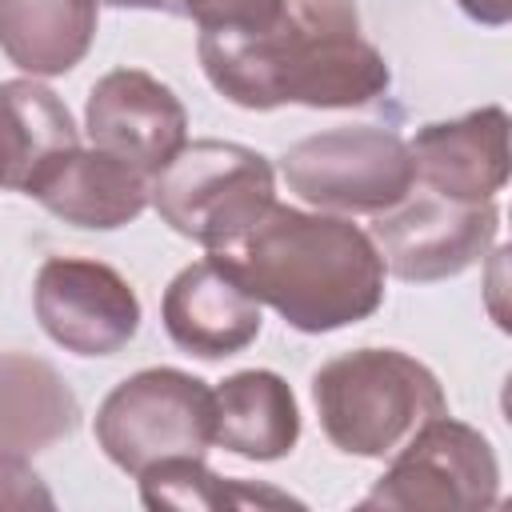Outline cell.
<instances>
[{
  "mask_svg": "<svg viewBox=\"0 0 512 512\" xmlns=\"http://www.w3.org/2000/svg\"><path fill=\"white\" fill-rule=\"evenodd\" d=\"M96 40V0H0V52L28 76L72 72Z\"/></svg>",
  "mask_w": 512,
  "mask_h": 512,
  "instance_id": "cell-16",
  "label": "cell"
},
{
  "mask_svg": "<svg viewBox=\"0 0 512 512\" xmlns=\"http://www.w3.org/2000/svg\"><path fill=\"white\" fill-rule=\"evenodd\" d=\"M500 500V460L472 424L448 412L424 420L400 448L392 468L372 484L360 508L388 512H476Z\"/></svg>",
  "mask_w": 512,
  "mask_h": 512,
  "instance_id": "cell-7",
  "label": "cell"
},
{
  "mask_svg": "<svg viewBox=\"0 0 512 512\" xmlns=\"http://www.w3.org/2000/svg\"><path fill=\"white\" fill-rule=\"evenodd\" d=\"M40 200L56 220L72 228H124L148 208V176L132 164L100 152V148H68L60 152L32 184L28 192Z\"/></svg>",
  "mask_w": 512,
  "mask_h": 512,
  "instance_id": "cell-13",
  "label": "cell"
},
{
  "mask_svg": "<svg viewBox=\"0 0 512 512\" xmlns=\"http://www.w3.org/2000/svg\"><path fill=\"white\" fill-rule=\"evenodd\" d=\"M212 88L240 108H364L388 92L384 56L360 36L352 0H284L276 24L244 36L200 32Z\"/></svg>",
  "mask_w": 512,
  "mask_h": 512,
  "instance_id": "cell-1",
  "label": "cell"
},
{
  "mask_svg": "<svg viewBox=\"0 0 512 512\" xmlns=\"http://www.w3.org/2000/svg\"><path fill=\"white\" fill-rule=\"evenodd\" d=\"M220 256L260 304L308 336L368 320L384 304V260L344 216L272 204Z\"/></svg>",
  "mask_w": 512,
  "mask_h": 512,
  "instance_id": "cell-2",
  "label": "cell"
},
{
  "mask_svg": "<svg viewBox=\"0 0 512 512\" xmlns=\"http://www.w3.org/2000/svg\"><path fill=\"white\" fill-rule=\"evenodd\" d=\"M160 316H164L168 336L200 360L244 352L260 336V324H264L260 300L248 292L240 272L220 252L172 276V284L164 288Z\"/></svg>",
  "mask_w": 512,
  "mask_h": 512,
  "instance_id": "cell-11",
  "label": "cell"
},
{
  "mask_svg": "<svg viewBox=\"0 0 512 512\" xmlns=\"http://www.w3.org/2000/svg\"><path fill=\"white\" fill-rule=\"evenodd\" d=\"M76 144L72 112L52 88L36 76L0 84V188L28 192V184Z\"/></svg>",
  "mask_w": 512,
  "mask_h": 512,
  "instance_id": "cell-17",
  "label": "cell"
},
{
  "mask_svg": "<svg viewBox=\"0 0 512 512\" xmlns=\"http://www.w3.org/2000/svg\"><path fill=\"white\" fill-rule=\"evenodd\" d=\"M148 200L172 232L224 252L276 204V176L248 144L192 140L148 180Z\"/></svg>",
  "mask_w": 512,
  "mask_h": 512,
  "instance_id": "cell-4",
  "label": "cell"
},
{
  "mask_svg": "<svg viewBox=\"0 0 512 512\" xmlns=\"http://www.w3.org/2000/svg\"><path fill=\"white\" fill-rule=\"evenodd\" d=\"M476 24H488V28H500L512 20V0H456Z\"/></svg>",
  "mask_w": 512,
  "mask_h": 512,
  "instance_id": "cell-21",
  "label": "cell"
},
{
  "mask_svg": "<svg viewBox=\"0 0 512 512\" xmlns=\"http://www.w3.org/2000/svg\"><path fill=\"white\" fill-rule=\"evenodd\" d=\"M140 480V500L148 508H180V512H208V508H260V504H296L284 492L272 488H256L244 480H228L216 476L212 468H204V456H188V460H164L156 468H148Z\"/></svg>",
  "mask_w": 512,
  "mask_h": 512,
  "instance_id": "cell-18",
  "label": "cell"
},
{
  "mask_svg": "<svg viewBox=\"0 0 512 512\" xmlns=\"http://www.w3.org/2000/svg\"><path fill=\"white\" fill-rule=\"evenodd\" d=\"M312 400L324 436L368 460L392 456L424 420L448 412L436 372L400 348H356L328 360L312 376Z\"/></svg>",
  "mask_w": 512,
  "mask_h": 512,
  "instance_id": "cell-3",
  "label": "cell"
},
{
  "mask_svg": "<svg viewBox=\"0 0 512 512\" xmlns=\"http://www.w3.org/2000/svg\"><path fill=\"white\" fill-rule=\"evenodd\" d=\"M96 444L128 476L204 456L212 448V388L180 368H144L104 396Z\"/></svg>",
  "mask_w": 512,
  "mask_h": 512,
  "instance_id": "cell-5",
  "label": "cell"
},
{
  "mask_svg": "<svg viewBox=\"0 0 512 512\" xmlns=\"http://www.w3.org/2000/svg\"><path fill=\"white\" fill-rule=\"evenodd\" d=\"M408 152L416 180L428 192L484 204L508 184V112L488 104L460 120L424 124L408 140Z\"/></svg>",
  "mask_w": 512,
  "mask_h": 512,
  "instance_id": "cell-12",
  "label": "cell"
},
{
  "mask_svg": "<svg viewBox=\"0 0 512 512\" xmlns=\"http://www.w3.org/2000/svg\"><path fill=\"white\" fill-rule=\"evenodd\" d=\"M284 0H180V12L196 20L200 32L244 36L276 24Z\"/></svg>",
  "mask_w": 512,
  "mask_h": 512,
  "instance_id": "cell-19",
  "label": "cell"
},
{
  "mask_svg": "<svg viewBox=\"0 0 512 512\" xmlns=\"http://www.w3.org/2000/svg\"><path fill=\"white\" fill-rule=\"evenodd\" d=\"M84 128L92 148L132 164L148 180L188 144L180 96L140 68H116L92 84Z\"/></svg>",
  "mask_w": 512,
  "mask_h": 512,
  "instance_id": "cell-10",
  "label": "cell"
},
{
  "mask_svg": "<svg viewBox=\"0 0 512 512\" xmlns=\"http://www.w3.org/2000/svg\"><path fill=\"white\" fill-rule=\"evenodd\" d=\"M280 172L288 188L320 212L380 216L416 188L408 140L372 124L328 128L296 140L280 156Z\"/></svg>",
  "mask_w": 512,
  "mask_h": 512,
  "instance_id": "cell-6",
  "label": "cell"
},
{
  "mask_svg": "<svg viewBox=\"0 0 512 512\" xmlns=\"http://www.w3.org/2000/svg\"><path fill=\"white\" fill-rule=\"evenodd\" d=\"M32 308L40 328L76 356H112L140 328L132 284L116 268L80 256H52L40 264Z\"/></svg>",
  "mask_w": 512,
  "mask_h": 512,
  "instance_id": "cell-9",
  "label": "cell"
},
{
  "mask_svg": "<svg viewBox=\"0 0 512 512\" xmlns=\"http://www.w3.org/2000/svg\"><path fill=\"white\" fill-rule=\"evenodd\" d=\"M500 228L492 200L460 204L436 192L404 196L396 208L380 212L372 224V244L384 260V272L416 284L448 280L484 260Z\"/></svg>",
  "mask_w": 512,
  "mask_h": 512,
  "instance_id": "cell-8",
  "label": "cell"
},
{
  "mask_svg": "<svg viewBox=\"0 0 512 512\" xmlns=\"http://www.w3.org/2000/svg\"><path fill=\"white\" fill-rule=\"evenodd\" d=\"M108 8H144V12H180V0H96Z\"/></svg>",
  "mask_w": 512,
  "mask_h": 512,
  "instance_id": "cell-22",
  "label": "cell"
},
{
  "mask_svg": "<svg viewBox=\"0 0 512 512\" xmlns=\"http://www.w3.org/2000/svg\"><path fill=\"white\" fill-rule=\"evenodd\" d=\"M0 508H56L48 484L32 472L24 456L0 452Z\"/></svg>",
  "mask_w": 512,
  "mask_h": 512,
  "instance_id": "cell-20",
  "label": "cell"
},
{
  "mask_svg": "<svg viewBox=\"0 0 512 512\" xmlns=\"http://www.w3.org/2000/svg\"><path fill=\"white\" fill-rule=\"evenodd\" d=\"M300 440V408L284 376L232 372L212 388V444L244 460H280Z\"/></svg>",
  "mask_w": 512,
  "mask_h": 512,
  "instance_id": "cell-14",
  "label": "cell"
},
{
  "mask_svg": "<svg viewBox=\"0 0 512 512\" xmlns=\"http://www.w3.org/2000/svg\"><path fill=\"white\" fill-rule=\"evenodd\" d=\"M80 424V400L68 380L32 352H0V452L32 456Z\"/></svg>",
  "mask_w": 512,
  "mask_h": 512,
  "instance_id": "cell-15",
  "label": "cell"
}]
</instances>
